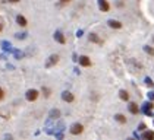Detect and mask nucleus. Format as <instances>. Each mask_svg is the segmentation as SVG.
I'll use <instances>...</instances> for the list:
<instances>
[{
  "label": "nucleus",
  "mask_w": 154,
  "mask_h": 140,
  "mask_svg": "<svg viewBox=\"0 0 154 140\" xmlns=\"http://www.w3.org/2000/svg\"><path fill=\"white\" fill-rule=\"evenodd\" d=\"M153 108H154V102H153V101H147V102L143 104V108H139V109L143 111L145 115L153 117V115H154V114H153Z\"/></svg>",
  "instance_id": "1"
},
{
  "label": "nucleus",
  "mask_w": 154,
  "mask_h": 140,
  "mask_svg": "<svg viewBox=\"0 0 154 140\" xmlns=\"http://www.w3.org/2000/svg\"><path fill=\"white\" fill-rule=\"evenodd\" d=\"M69 131H71V134H73V136H79V134L84 131V125L79 124V123H73V124L71 125Z\"/></svg>",
  "instance_id": "2"
},
{
  "label": "nucleus",
  "mask_w": 154,
  "mask_h": 140,
  "mask_svg": "<svg viewBox=\"0 0 154 140\" xmlns=\"http://www.w3.org/2000/svg\"><path fill=\"white\" fill-rule=\"evenodd\" d=\"M25 98H27V101H30V102H34L38 98V91L37 89H28L27 94H25Z\"/></svg>",
  "instance_id": "3"
},
{
  "label": "nucleus",
  "mask_w": 154,
  "mask_h": 140,
  "mask_svg": "<svg viewBox=\"0 0 154 140\" xmlns=\"http://www.w3.org/2000/svg\"><path fill=\"white\" fill-rule=\"evenodd\" d=\"M78 61H79V64H81L82 67H89V66H91V58H89L88 56H81V57H78Z\"/></svg>",
  "instance_id": "4"
},
{
  "label": "nucleus",
  "mask_w": 154,
  "mask_h": 140,
  "mask_svg": "<svg viewBox=\"0 0 154 140\" xmlns=\"http://www.w3.org/2000/svg\"><path fill=\"white\" fill-rule=\"evenodd\" d=\"M62 99L65 101V102H73L75 101V95L69 91H65V92H62Z\"/></svg>",
  "instance_id": "5"
},
{
  "label": "nucleus",
  "mask_w": 154,
  "mask_h": 140,
  "mask_svg": "<svg viewBox=\"0 0 154 140\" xmlns=\"http://www.w3.org/2000/svg\"><path fill=\"white\" fill-rule=\"evenodd\" d=\"M57 63H59V56H57V54H51V56L48 57L47 63H46V67H51V66L57 64Z\"/></svg>",
  "instance_id": "6"
},
{
  "label": "nucleus",
  "mask_w": 154,
  "mask_h": 140,
  "mask_svg": "<svg viewBox=\"0 0 154 140\" xmlns=\"http://www.w3.org/2000/svg\"><path fill=\"white\" fill-rule=\"evenodd\" d=\"M97 3H98V9L101 12H109L110 10V5L107 0H97Z\"/></svg>",
  "instance_id": "7"
},
{
  "label": "nucleus",
  "mask_w": 154,
  "mask_h": 140,
  "mask_svg": "<svg viewBox=\"0 0 154 140\" xmlns=\"http://www.w3.org/2000/svg\"><path fill=\"white\" fill-rule=\"evenodd\" d=\"M88 40L91 41V42H94V44H98V45H103V40L95 34V32H91L88 35Z\"/></svg>",
  "instance_id": "8"
},
{
  "label": "nucleus",
  "mask_w": 154,
  "mask_h": 140,
  "mask_svg": "<svg viewBox=\"0 0 154 140\" xmlns=\"http://www.w3.org/2000/svg\"><path fill=\"white\" fill-rule=\"evenodd\" d=\"M53 38H54V41H57L59 44H66V38H65V35H63L60 31H56Z\"/></svg>",
  "instance_id": "9"
},
{
  "label": "nucleus",
  "mask_w": 154,
  "mask_h": 140,
  "mask_svg": "<svg viewBox=\"0 0 154 140\" xmlns=\"http://www.w3.org/2000/svg\"><path fill=\"white\" fill-rule=\"evenodd\" d=\"M107 25L110 28H113V29H120L123 25H122V22H119V21H116V19H109L107 21Z\"/></svg>",
  "instance_id": "10"
},
{
  "label": "nucleus",
  "mask_w": 154,
  "mask_h": 140,
  "mask_svg": "<svg viewBox=\"0 0 154 140\" xmlns=\"http://www.w3.org/2000/svg\"><path fill=\"white\" fill-rule=\"evenodd\" d=\"M128 109H129V112L134 114V115H137V114L141 112V109H139V107H138L137 102H129V105H128Z\"/></svg>",
  "instance_id": "11"
},
{
  "label": "nucleus",
  "mask_w": 154,
  "mask_h": 140,
  "mask_svg": "<svg viewBox=\"0 0 154 140\" xmlns=\"http://www.w3.org/2000/svg\"><path fill=\"white\" fill-rule=\"evenodd\" d=\"M60 115H62V112H60V109H57V108L50 109V112H48V117H50L51 120H59Z\"/></svg>",
  "instance_id": "12"
},
{
  "label": "nucleus",
  "mask_w": 154,
  "mask_h": 140,
  "mask_svg": "<svg viewBox=\"0 0 154 140\" xmlns=\"http://www.w3.org/2000/svg\"><path fill=\"white\" fill-rule=\"evenodd\" d=\"M16 23L19 25V27L25 28V27L28 25V21H27V18H25L24 15H18V16H16Z\"/></svg>",
  "instance_id": "13"
},
{
  "label": "nucleus",
  "mask_w": 154,
  "mask_h": 140,
  "mask_svg": "<svg viewBox=\"0 0 154 140\" xmlns=\"http://www.w3.org/2000/svg\"><path fill=\"white\" fill-rule=\"evenodd\" d=\"M139 137H143V139H145V140H154V131H151V130H144L143 134H141Z\"/></svg>",
  "instance_id": "14"
},
{
  "label": "nucleus",
  "mask_w": 154,
  "mask_h": 140,
  "mask_svg": "<svg viewBox=\"0 0 154 140\" xmlns=\"http://www.w3.org/2000/svg\"><path fill=\"white\" fill-rule=\"evenodd\" d=\"M119 98L122 101H125V102H128L129 101V94H128V91H125V89H120L119 91Z\"/></svg>",
  "instance_id": "15"
},
{
  "label": "nucleus",
  "mask_w": 154,
  "mask_h": 140,
  "mask_svg": "<svg viewBox=\"0 0 154 140\" xmlns=\"http://www.w3.org/2000/svg\"><path fill=\"white\" fill-rule=\"evenodd\" d=\"M114 120H116L119 124H126L128 123V120H126V117L123 114H116V115H114Z\"/></svg>",
  "instance_id": "16"
},
{
  "label": "nucleus",
  "mask_w": 154,
  "mask_h": 140,
  "mask_svg": "<svg viewBox=\"0 0 154 140\" xmlns=\"http://www.w3.org/2000/svg\"><path fill=\"white\" fill-rule=\"evenodd\" d=\"M2 48L5 50V51H9V53L13 51V48H12V44H10L9 41H3V42H2Z\"/></svg>",
  "instance_id": "17"
},
{
  "label": "nucleus",
  "mask_w": 154,
  "mask_h": 140,
  "mask_svg": "<svg viewBox=\"0 0 154 140\" xmlns=\"http://www.w3.org/2000/svg\"><path fill=\"white\" fill-rule=\"evenodd\" d=\"M0 117H3V118H9V117H10L9 109H6V108H0Z\"/></svg>",
  "instance_id": "18"
},
{
  "label": "nucleus",
  "mask_w": 154,
  "mask_h": 140,
  "mask_svg": "<svg viewBox=\"0 0 154 140\" xmlns=\"http://www.w3.org/2000/svg\"><path fill=\"white\" fill-rule=\"evenodd\" d=\"M12 53H13V56H15V58H16V60L24 58V53H22V51H19V50H13Z\"/></svg>",
  "instance_id": "19"
},
{
  "label": "nucleus",
  "mask_w": 154,
  "mask_h": 140,
  "mask_svg": "<svg viewBox=\"0 0 154 140\" xmlns=\"http://www.w3.org/2000/svg\"><path fill=\"white\" fill-rule=\"evenodd\" d=\"M144 51H145L147 54H150V56H154V48L150 47V45H144Z\"/></svg>",
  "instance_id": "20"
},
{
  "label": "nucleus",
  "mask_w": 154,
  "mask_h": 140,
  "mask_svg": "<svg viewBox=\"0 0 154 140\" xmlns=\"http://www.w3.org/2000/svg\"><path fill=\"white\" fill-rule=\"evenodd\" d=\"M41 91H43V95H44L46 98H48V96H50V94H51V91H50L48 88H46V86H43V89H41Z\"/></svg>",
  "instance_id": "21"
},
{
  "label": "nucleus",
  "mask_w": 154,
  "mask_h": 140,
  "mask_svg": "<svg viewBox=\"0 0 154 140\" xmlns=\"http://www.w3.org/2000/svg\"><path fill=\"white\" fill-rule=\"evenodd\" d=\"M144 82H145V85H147V86H150V88H153V86H154V82H153V79H151V78H148V76H147V78L144 79Z\"/></svg>",
  "instance_id": "22"
},
{
  "label": "nucleus",
  "mask_w": 154,
  "mask_h": 140,
  "mask_svg": "<svg viewBox=\"0 0 154 140\" xmlns=\"http://www.w3.org/2000/svg\"><path fill=\"white\" fill-rule=\"evenodd\" d=\"M18 40H25V38H27V32H22V34H16L15 35Z\"/></svg>",
  "instance_id": "23"
},
{
  "label": "nucleus",
  "mask_w": 154,
  "mask_h": 140,
  "mask_svg": "<svg viewBox=\"0 0 154 140\" xmlns=\"http://www.w3.org/2000/svg\"><path fill=\"white\" fill-rule=\"evenodd\" d=\"M138 130H139V131H144V130H147V125H145L144 123H141V124L138 125Z\"/></svg>",
  "instance_id": "24"
},
{
  "label": "nucleus",
  "mask_w": 154,
  "mask_h": 140,
  "mask_svg": "<svg viewBox=\"0 0 154 140\" xmlns=\"http://www.w3.org/2000/svg\"><path fill=\"white\" fill-rule=\"evenodd\" d=\"M148 99H150V101H153V102H154V91L148 92Z\"/></svg>",
  "instance_id": "25"
},
{
  "label": "nucleus",
  "mask_w": 154,
  "mask_h": 140,
  "mask_svg": "<svg viewBox=\"0 0 154 140\" xmlns=\"http://www.w3.org/2000/svg\"><path fill=\"white\" fill-rule=\"evenodd\" d=\"M3 98H5V91H3L2 88H0V101H2Z\"/></svg>",
  "instance_id": "26"
},
{
  "label": "nucleus",
  "mask_w": 154,
  "mask_h": 140,
  "mask_svg": "<svg viewBox=\"0 0 154 140\" xmlns=\"http://www.w3.org/2000/svg\"><path fill=\"white\" fill-rule=\"evenodd\" d=\"M82 34H84V31H82V29H78V31H76V36H78V38H79V36H82Z\"/></svg>",
  "instance_id": "27"
},
{
  "label": "nucleus",
  "mask_w": 154,
  "mask_h": 140,
  "mask_svg": "<svg viewBox=\"0 0 154 140\" xmlns=\"http://www.w3.org/2000/svg\"><path fill=\"white\" fill-rule=\"evenodd\" d=\"M56 137H57V139H63V134H62V133H56Z\"/></svg>",
  "instance_id": "28"
},
{
  "label": "nucleus",
  "mask_w": 154,
  "mask_h": 140,
  "mask_svg": "<svg viewBox=\"0 0 154 140\" xmlns=\"http://www.w3.org/2000/svg\"><path fill=\"white\" fill-rule=\"evenodd\" d=\"M10 3H18V2H21V0H9Z\"/></svg>",
  "instance_id": "29"
},
{
  "label": "nucleus",
  "mask_w": 154,
  "mask_h": 140,
  "mask_svg": "<svg viewBox=\"0 0 154 140\" xmlns=\"http://www.w3.org/2000/svg\"><path fill=\"white\" fill-rule=\"evenodd\" d=\"M2 31H3V23L0 22V32H2Z\"/></svg>",
  "instance_id": "30"
},
{
  "label": "nucleus",
  "mask_w": 154,
  "mask_h": 140,
  "mask_svg": "<svg viewBox=\"0 0 154 140\" xmlns=\"http://www.w3.org/2000/svg\"><path fill=\"white\" fill-rule=\"evenodd\" d=\"M60 2H62V3H69L71 0H60Z\"/></svg>",
  "instance_id": "31"
},
{
  "label": "nucleus",
  "mask_w": 154,
  "mask_h": 140,
  "mask_svg": "<svg viewBox=\"0 0 154 140\" xmlns=\"http://www.w3.org/2000/svg\"><path fill=\"white\" fill-rule=\"evenodd\" d=\"M153 40H154V36H153Z\"/></svg>",
  "instance_id": "32"
}]
</instances>
